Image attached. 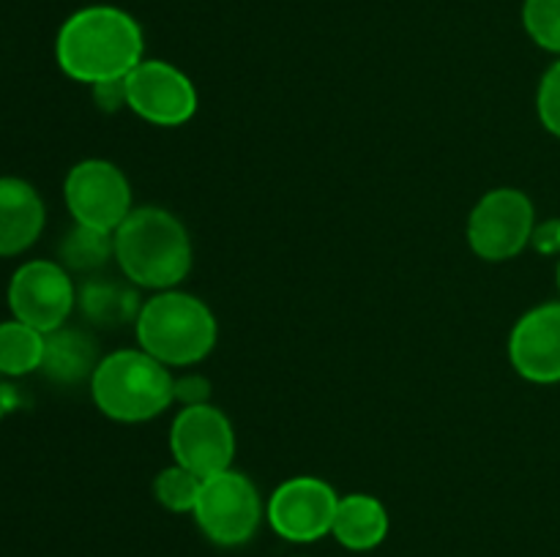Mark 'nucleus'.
I'll return each instance as SVG.
<instances>
[{
	"instance_id": "9b49d317",
	"label": "nucleus",
	"mask_w": 560,
	"mask_h": 557,
	"mask_svg": "<svg viewBox=\"0 0 560 557\" xmlns=\"http://www.w3.org/2000/svg\"><path fill=\"white\" fill-rule=\"evenodd\" d=\"M126 107L153 126H180L197 112V87L167 60H142L126 76Z\"/></svg>"
},
{
	"instance_id": "412c9836",
	"label": "nucleus",
	"mask_w": 560,
	"mask_h": 557,
	"mask_svg": "<svg viewBox=\"0 0 560 557\" xmlns=\"http://www.w3.org/2000/svg\"><path fill=\"white\" fill-rule=\"evenodd\" d=\"M536 112L550 134L560 137V58L545 71L536 93Z\"/></svg>"
},
{
	"instance_id": "f8f14e48",
	"label": "nucleus",
	"mask_w": 560,
	"mask_h": 557,
	"mask_svg": "<svg viewBox=\"0 0 560 557\" xmlns=\"http://www.w3.org/2000/svg\"><path fill=\"white\" fill-rule=\"evenodd\" d=\"M509 360L528 382H560V300L520 317L509 336Z\"/></svg>"
},
{
	"instance_id": "7ed1b4c3",
	"label": "nucleus",
	"mask_w": 560,
	"mask_h": 557,
	"mask_svg": "<svg viewBox=\"0 0 560 557\" xmlns=\"http://www.w3.org/2000/svg\"><path fill=\"white\" fill-rule=\"evenodd\" d=\"M137 344L164 366H195L217 347L219 325L200 298L162 289L145 300L135 320Z\"/></svg>"
},
{
	"instance_id": "5701e85b",
	"label": "nucleus",
	"mask_w": 560,
	"mask_h": 557,
	"mask_svg": "<svg viewBox=\"0 0 560 557\" xmlns=\"http://www.w3.org/2000/svg\"><path fill=\"white\" fill-rule=\"evenodd\" d=\"M93 102L104 112H118L120 107H126V76L93 85Z\"/></svg>"
},
{
	"instance_id": "b1692460",
	"label": "nucleus",
	"mask_w": 560,
	"mask_h": 557,
	"mask_svg": "<svg viewBox=\"0 0 560 557\" xmlns=\"http://www.w3.org/2000/svg\"><path fill=\"white\" fill-rule=\"evenodd\" d=\"M530 244H534V249L545 251V254H556V251H560V222L558 218L539 224V227L534 229V238H530Z\"/></svg>"
},
{
	"instance_id": "1a4fd4ad",
	"label": "nucleus",
	"mask_w": 560,
	"mask_h": 557,
	"mask_svg": "<svg viewBox=\"0 0 560 557\" xmlns=\"http://www.w3.org/2000/svg\"><path fill=\"white\" fill-rule=\"evenodd\" d=\"M339 495L315 475H295L279 484L268 497L266 519L273 533L293 544H312L331 533Z\"/></svg>"
},
{
	"instance_id": "f03ea898",
	"label": "nucleus",
	"mask_w": 560,
	"mask_h": 557,
	"mask_svg": "<svg viewBox=\"0 0 560 557\" xmlns=\"http://www.w3.org/2000/svg\"><path fill=\"white\" fill-rule=\"evenodd\" d=\"M115 262L135 287L175 289L191 271V238L164 208H135L115 229Z\"/></svg>"
},
{
	"instance_id": "2eb2a0df",
	"label": "nucleus",
	"mask_w": 560,
	"mask_h": 557,
	"mask_svg": "<svg viewBox=\"0 0 560 557\" xmlns=\"http://www.w3.org/2000/svg\"><path fill=\"white\" fill-rule=\"evenodd\" d=\"M331 535L353 552H370L381 546L388 535V511L377 497L355 495L339 497Z\"/></svg>"
},
{
	"instance_id": "ddd939ff",
	"label": "nucleus",
	"mask_w": 560,
	"mask_h": 557,
	"mask_svg": "<svg viewBox=\"0 0 560 557\" xmlns=\"http://www.w3.org/2000/svg\"><path fill=\"white\" fill-rule=\"evenodd\" d=\"M47 213L38 191L22 178H0V257L31 249L42 235Z\"/></svg>"
},
{
	"instance_id": "6ab92c4d",
	"label": "nucleus",
	"mask_w": 560,
	"mask_h": 557,
	"mask_svg": "<svg viewBox=\"0 0 560 557\" xmlns=\"http://www.w3.org/2000/svg\"><path fill=\"white\" fill-rule=\"evenodd\" d=\"M200 489H202L200 475L191 473L189 467H184V464L178 462L164 467L162 473L156 475V481H153V495H156V500L173 513L195 511Z\"/></svg>"
},
{
	"instance_id": "0eeeda50",
	"label": "nucleus",
	"mask_w": 560,
	"mask_h": 557,
	"mask_svg": "<svg viewBox=\"0 0 560 557\" xmlns=\"http://www.w3.org/2000/svg\"><path fill=\"white\" fill-rule=\"evenodd\" d=\"M66 208L74 224L115 233L131 208V186L126 175L104 158H85L74 164L63 180Z\"/></svg>"
},
{
	"instance_id": "f3484780",
	"label": "nucleus",
	"mask_w": 560,
	"mask_h": 557,
	"mask_svg": "<svg viewBox=\"0 0 560 557\" xmlns=\"http://www.w3.org/2000/svg\"><path fill=\"white\" fill-rule=\"evenodd\" d=\"M115 260V235L104 229L74 224L60 240V265L74 273H96Z\"/></svg>"
},
{
	"instance_id": "423d86ee",
	"label": "nucleus",
	"mask_w": 560,
	"mask_h": 557,
	"mask_svg": "<svg viewBox=\"0 0 560 557\" xmlns=\"http://www.w3.org/2000/svg\"><path fill=\"white\" fill-rule=\"evenodd\" d=\"M534 229L536 211L525 191L492 189L470 211L468 244L481 260L503 262L530 244Z\"/></svg>"
},
{
	"instance_id": "20e7f679",
	"label": "nucleus",
	"mask_w": 560,
	"mask_h": 557,
	"mask_svg": "<svg viewBox=\"0 0 560 557\" xmlns=\"http://www.w3.org/2000/svg\"><path fill=\"white\" fill-rule=\"evenodd\" d=\"M170 366L145 349H115L98 360L91 377V396L107 418L120 424H142L173 404Z\"/></svg>"
},
{
	"instance_id": "aec40b11",
	"label": "nucleus",
	"mask_w": 560,
	"mask_h": 557,
	"mask_svg": "<svg viewBox=\"0 0 560 557\" xmlns=\"http://www.w3.org/2000/svg\"><path fill=\"white\" fill-rule=\"evenodd\" d=\"M523 25L536 47L560 58V0H525Z\"/></svg>"
},
{
	"instance_id": "f257e3e1",
	"label": "nucleus",
	"mask_w": 560,
	"mask_h": 557,
	"mask_svg": "<svg viewBox=\"0 0 560 557\" xmlns=\"http://www.w3.org/2000/svg\"><path fill=\"white\" fill-rule=\"evenodd\" d=\"M145 52L142 27L118 5H85L60 25L55 60L66 76L85 85L124 80Z\"/></svg>"
},
{
	"instance_id": "a211bd4d",
	"label": "nucleus",
	"mask_w": 560,
	"mask_h": 557,
	"mask_svg": "<svg viewBox=\"0 0 560 557\" xmlns=\"http://www.w3.org/2000/svg\"><path fill=\"white\" fill-rule=\"evenodd\" d=\"M44 333L20 320L0 322V375L22 377L42 369Z\"/></svg>"
},
{
	"instance_id": "9d476101",
	"label": "nucleus",
	"mask_w": 560,
	"mask_h": 557,
	"mask_svg": "<svg viewBox=\"0 0 560 557\" xmlns=\"http://www.w3.org/2000/svg\"><path fill=\"white\" fill-rule=\"evenodd\" d=\"M173 459L200 478L224 473L233 467L235 431L228 415L213 404L180 407L170 429Z\"/></svg>"
},
{
	"instance_id": "dca6fc26",
	"label": "nucleus",
	"mask_w": 560,
	"mask_h": 557,
	"mask_svg": "<svg viewBox=\"0 0 560 557\" xmlns=\"http://www.w3.org/2000/svg\"><path fill=\"white\" fill-rule=\"evenodd\" d=\"M77 304H80L82 315L102 328H120L126 322L137 320L142 304L137 295L135 284L126 278H107V276H91L82 282L77 289Z\"/></svg>"
},
{
	"instance_id": "4468645a",
	"label": "nucleus",
	"mask_w": 560,
	"mask_h": 557,
	"mask_svg": "<svg viewBox=\"0 0 560 557\" xmlns=\"http://www.w3.org/2000/svg\"><path fill=\"white\" fill-rule=\"evenodd\" d=\"M98 360L102 358H98L96 342L88 331L63 325L52 333H44L42 371L49 380L63 382V386H74L85 377L91 380Z\"/></svg>"
},
{
	"instance_id": "39448f33",
	"label": "nucleus",
	"mask_w": 560,
	"mask_h": 557,
	"mask_svg": "<svg viewBox=\"0 0 560 557\" xmlns=\"http://www.w3.org/2000/svg\"><path fill=\"white\" fill-rule=\"evenodd\" d=\"M197 528L219 546H241L257 533L262 522L260 491L238 470H224V473L202 478L200 497L195 506Z\"/></svg>"
},
{
	"instance_id": "4be33fe9",
	"label": "nucleus",
	"mask_w": 560,
	"mask_h": 557,
	"mask_svg": "<svg viewBox=\"0 0 560 557\" xmlns=\"http://www.w3.org/2000/svg\"><path fill=\"white\" fill-rule=\"evenodd\" d=\"M208 399H211V382L202 375H180L173 380V402H180V407L208 404Z\"/></svg>"
},
{
	"instance_id": "6e6552de",
	"label": "nucleus",
	"mask_w": 560,
	"mask_h": 557,
	"mask_svg": "<svg viewBox=\"0 0 560 557\" xmlns=\"http://www.w3.org/2000/svg\"><path fill=\"white\" fill-rule=\"evenodd\" d=\"M77 304V287L69 271L52 260H31L9 282V309L14 320L52 333L66 325Z\"/></svg>"
},
{
	"instance_id": "393cba45",
	"label": "nucleus",
	"mask_w": 560,
	"mask_h": 557,
	"mask_svg": "<svg viewBox=\"0 0 560 557\" xmlns=\"http://www.w3.org/2000/svg\"><path fill=\"white\" fill-rule=\"evenodd\" d=\"M558 289H560V262H558Z\"/></svg>"
}]
</instances>
